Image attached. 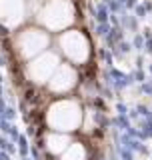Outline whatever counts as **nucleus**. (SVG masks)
<instances>
[{"mask_svg": "<svg viewBox=\"0 0 152 160\" xmlns=\"http://www.w3.org/2000/svg\"><path fill=\"white\" fill-rule=\"evenodd\" d=\"M64 160H84V150L78 144H72V148L64 154Z\"/></svg>", "mask_w": 152, "mask_h": 160, "instance_id": "obj_1", "label": "nucleus"}, {"mask_svg": "<svg viewBox=\"0 0 152 160\" xmlns=\"http://www.w3.org/2000/svg\"><path fill=\"white\" fill-rule=\"evenodd\" d=\"M48 142H50V148H52L54 152H60V150L64 148V144H62V142H64V138H60V136H58V138H50Z\"/></svg>", "mask_w": 152, "mask_h": 160, "instance_id": "obj_2", "label": "nucleus"}]
</instances>
